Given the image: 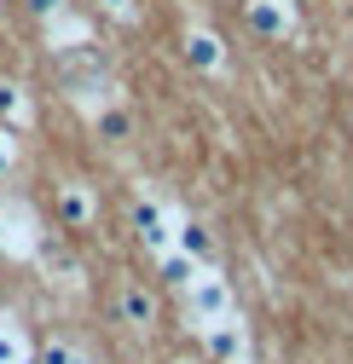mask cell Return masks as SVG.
I'll list each match as a JSON object with an SVG mask.
<instances>
[{"label": "cell", "mask_w": 353, "mask_h": 364, "mask_svg": "<svg viewBox=\"0 0 353 364\" xmlns=\"http://www.w3.org/2000/svg\"><path fill=\"white\" fill-rule=\"evenodd\" d=\"M186 312H191V330L197 324H214V318H232L238 312V301H232V284L220 278V272H197V278L186 284Z\"/></svg>", "instance_id": "cell-1"}, {"label": "cell", "mask_w": 353, "mask_h": 364, "mask_svg": "<svg viewBox=\"0 0 353 364\" xmlns=\"http://www.w3.org/2000/svg\"><path fill=\"white\" fill-rule=\"evenodd\" d=\"M203 336V353L209 364H249V330H243V318H214V324H197Z\"/></svg>", "instance_id": "cell-2"}, {"label": "cell", "mask_w": 353, "mask_h": 364, "mask_svg": "<svg viewBox=\"0 0 353 364\" xmlns=\"http://www.w3.org/2000/svg\"><path fill=\"white\" fill-rule=\"evenodd\" d=\"M243 18H249L255 35H267V41H295L301 35L295 0H243Z\"/></svg>", "instance_id": "cell-3"}, {"label": "cell", "mask_w": 353, "mask_h": 364, "mask_svg": "<svg viewBox=\"0 0 353 364\" xmlns=\"http://www.w3.org/2000/svg\"><path fill=\"white\" fill-rule=\"evenodd\" d=\"M134 232H139V243H145L151 255L174 249V203H157L151 191H139V197H134Z\"/></svg>", "instance_id": "cell-4"}, {"label": "cell", "mask_w": 353, "mask_h": 364, "mask_svg": "<svg viewBox=\"0 0 353 364\" xmlns=\"http://www.w3.org/2000/svg\"><path fill=\"white\" fill-rule=\"evenodd\" d=\"M180 53H186V64H191L197 75H209V81H220V75L232 70V58H226V41H220L209 23H191V29H186Z\"/></svg>", "instance_id": "cell-5"}, {"label": "cell", "mask_w": 353, "mask_h": 364, "mask_svg": "<svg viewBox=\"0 0 353 364\" xmlns=\"http://www.w3.org/2000/svg\"><path fill=\"white\" fill-rule=\"evenodd\" d=\"M110 306H116L122 324H127V330H139V336H151V330H157V318H162V312H157V295H151L145 284H134V278H122V284H116Z\"/></svg>", "instance_id": "cell-6"}, {"label": "cell", "mask_w": 353, "mask_h": 364, "mask_svg": "<svg viewBox=\"0 0 353 364\" xmlns=\"http://www.w3.org/2000/svg\"><path fill=\"white\" fill-rule=\"evenodd\" d=\"M41 29H47V47H53L58 58H70V53H87V41H93V23H87L75 6H70V12H58V18H47Z\"/></svg>", "instance_id": "cell-7"}, {"label": "cell", "mask_w": 353, "mask_h": 364, "mask_svg": "<svg viewBox=\"0 0 353 364\" xmlns=\"http://www.w3.org/2000/svg\"><path fill=\"white\" fill-rule=\"evenodd\" d=\"M93 214H99V197H93V186H81V179H58V220L70 225V232L93 225Z\"/></svg>", "instance_id": "cell-8"}, {"label": "cell", "mask_w": 353, "mask_h": 364, "mask_svg": "<svg viewBox=\"0 0 353 364\" xmlns=\"http://www.w3.org/2000/svg\"><path fill=\"white\" fill-rule=\"evenodd\" d=\"M174 249H186L191 260H203V266H209V225H203V220H191L186 208H174Z\"/></svg>", "instance_id": "cell-9"}, {"label": "cell", "mask_w": 353, "mask_h": 364, "mask_svg": "<svg viewBox=\"0 0 353 364\" xmlns=\"http://www.w3.org/2000/svg\"><path fill=\"white\" fill-rule=\"evenodd\" d=\"M35 122V105H29V93H23V87L18 81H0V127H29Z\"/></svg>", "instance_id": "cell-10"}, {"label": "cell", "mask_w": 353, "mask_h": 364, "mask_svg": "<svg viewBox=\"0 0 353 364\" xmlns=\"http://www.w3.org/2000/svg\"><path fill=\"white\" fill-rule=\"evenodd\" d=\"M157 260H162V278H168V284H174V289H186V284H191V278H197V272H203V260H191V255H186V249H162V255H157Z\"/></svg>", "instance_id": "cell-11"}, {"label": "cell", "mask_w": 353, "mask_h": 364, "mask_svg": "<svg viewBox=\"0 0 353 364\" xmlns=\"http://www.w3.org/2000/svg\"><path fill=\"white\" fill-rule=\"evenodd\" d=\"M29 364H87V353H81L70 336H47V341L35 347V358H29Z\"/></svg>", "instance_id": "cell-12"}, {"label": "cell", "mask_w": 353, "mask_h": 364, "mask_svg": "<svg viewBox=\"0 0 353 364\" xmlns=\"http://www.w3.org/2000/svg\"><path fill=\"white\" fill-rule=\"evenodd\" d=\"M35 347L23 341V330L12 324V318H0V364H29Z\"/></svg>", "instance_id": "cell-13"}, {"label": "cell", "mask_w": 353, "mask_h": 364, "mask_svg": "<svg viewBox=\"0 0 353 364\" xmlns=\"http://www.w3.org/2000/svg\"><path fill=\"white\" fill-rule=\"evenodd\" d=\"M93 127L105 133V139H127V110H122V105H105V110L93 116Z\"/></svg>", "instance_id": "cell-14"}, {"label": "cell", "mask_w": 353, "mask_h": 364, "mask_svg": "<svg viewBox=\"0 0 353 364\" xmlns=\"http://www.w3.org/2000/svg\"><path fill=\"white\" fill-rule=\"evenodd\" d=\"M18 173V139H12V127H0V179H12Z\"/></svg>", "instance_id": "cell-15"}, {"label": "cell", "mask_w": 353, "mask_h": 364, "mask_svg": "<svg viewBox=\"0 0 353 364\" xmlns=\"http://www.w3.org/2000/svg\"><path fill=\"white\" fill-rule=\"evenodd\" d=\"M29 12L47 23V18H58V12H70V0H29Z\"/></svg>", "instance_id": "cell-16"}, {"label": "cell", "mask_w": 353, "mask_h": 364, "mask_svg": "<svg viewBox=\"0 0 353 364\" xmlns=\"http://www.w3.org/2000/svg\"><path fill=\"white\" fill-rule=\"evenodd\" d=\"M99 6H105V18H122V23H127V18H134V12H139V6H134V0H99Z\"/></svg>", "instance_id": "cell-17"}, {"label": "cell", "mask_w": 353, "mask_h": 364, "mask_svg": "<svg viewBox=\"0 0 353 364\" xmlns=\"http://www.w3.org/2000/svg\"><path fill=\"white\" fill-rule=\"evenodd\" d=\"M174 364H209V358H174Z\"/></svg>", "instance_id": "cell-18"}, {"label": "cell", "mask_w": 353, "mask_h": 364, "mask_svg": "<svg viewBox=\"0 0 353 364\" xmlns=\"http://www.w3.org/2000/svg\"><path fill=\"white\" fill-rule=\"evenodd\" d=\"M0 237H6V208H0Z\"/></svg>", "instance_id": "cell-19"}]
</instances>
